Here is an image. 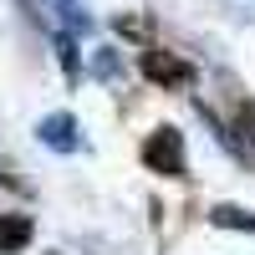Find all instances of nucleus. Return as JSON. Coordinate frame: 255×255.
Segmentation results:
<instances>
[{
  "mask_svg": "<svg viewBox=\"0 0 255 255\" xmlns=\"http://www.w3.org/2000/svg\"><path fill=\"white\" fill-rule=\"evenodd\" d=\"M143 163L163 179H189V158H184V133L179 128H153L143 138Z\"/></svg>",
  "mask_w": 255,
  "mask_h": 255,
  "instance_id": "obj_1",
  "label": "nucleus"
},
{
  "mask_svg": "<svg viewBox=\"0 0 255 255\" xmlns=\"http://www.w3.org/2000/svg\"><path fill=\"white\" fill-rule=\"evenodd\" d=\"M143 77L153 87H168V92H189L194 87V67L179 61L174 51H158V46H143Z\"/></svg>",
  "mask_w": 255,
  "mask_h": 255,
  "instance_id": "obj_2",
  "label": "nucleus"
},
{
  "mask_svg": "<svg viewBox=\"0 0 255 255\" xmlns=\"http://www.w3.org/2000/svg\"><path fill=\"white\" fill-rule=\"evenodd\" d=\"M225 133L235 138V158L240 163H255V97L235 92V102H230V123Z\"/></svg>",
  "mask_w": 255,
  "mask_h": 255,
  "instance_id": "obj_3",
  "label": "nucleus"
},
{
  "mask_svg": "<svg viewBox=\"0 0 255 255\" xmlns=\"http://www.w3.org/2000/svg\"><path fill=\"white\" fill-rule=\"evenodd\" d=\"M36 138L51 148V153H77L82 148V133H77V118L72 113H46L36 123Z\"/></svg>",
  "mask_w": 255,
  "mask_h": 255,
  "instance_id": "obj_4",
  "label": "nucleus"
},
{
  "mask_svg": "<svg viewBox=\"0 0 255 255\" xmlns=\"http://www.w3.org/2000/svg\"><path fill=\"white\" fill-rule=\"evenodd\" d=\"M31 235H36L31 215H0V255H20L31 245Z\"/></svg>",
  "mask_w": 255,
  "mask_h": 255,
  "instance_id": "obj_5",
  "label": "nucleus"
},
{
  "mask_svg": "<svg viewBox=\"0 0 255 255\" xmlns=\"http://www.w3.org/2000/svg\"><path fill=\"white\" fill-rule=\"evenodd\" d=\"M113 31H118L123 41H138V46H153V20H148L143 10H123V15H113Z\"/></svg>",
  "mask_w": 255,
  "mask_h": 255,
  "instance_id": "obj_6",
  "label": "nucleus"
},
{
  "mask_svg": "<svg viewBox=\"0 0 255 255\" xmlns=\"http://www.w3.org/2000/svg\"><path fill=\"white\" fill-rule=\"evenodd\" d=\"M209 225H215V230H245V235H255V215L240 209V204H215V209H209Z\"/></svg>",
  "mask_w": 255,
  "mask_h": 255,
  "instance_id": "obj_7",
  "label": "nucleus"
},
{
  "mask_svg": "<svg viewBox=\"0 0 255 255\" xmlns=\"http://www.w3.org/2000/svg\"><path fill=\"white\" fill-rule=\"evenodd\" d=\"M92 72H97L102 82H113V77H118V51H113V46H97V56H92Z\"/></svg>",
  "mask_w": 255,
  "mask_h": 255,
  "instance_id": "obj_8",
  "label": "nucleus"
},
{
  "mask_svg": "<svg viewBox=\"0 0 255 255\" xmlns=\"http://www.w3.org/2000/svg\"><path fill=\"white\" fill-rule=\"evenodd\" d=\"M56 56H61V72H67V77L82 72V67H77V41H72V36H56Z\"/></svg>",
  "mask_w": 255,
  "mask_h": 255,
  "instance_id": "obj_9",
  "label": "nucleus"
},
{
  "mask_svg": "<svg viewBox=\"0 0 255 255\" xmlns=\"http://www.w3.org/2000/svg\"><path fill=\"white\" fill-rule=\"evenodd\" d=\"M46 5H51L61 20H67V26H82V31H87V15L77 10V0H46Z\"/></svg>",
  "mask_w": 255,
  "mask_h": 255,
  "instance_id": "obj_10",
  "label": "nucleus"
},
{
  "mask_svg": "<svg viewBox=\"0 0 255 255\" xmlns=\"http://www.w3.org/2000/svg\"><path fill=\"white\" fill-rule=\"evenodd\" d=\"M0 184H5V189H20V194H26V179H20L10 163H0Z\"/></svg>",
  "mask_w": 255,
  "mask_h": 255,
  "instance_id": "obj_11",
  "label": "nucleus"
}]
</instances>
